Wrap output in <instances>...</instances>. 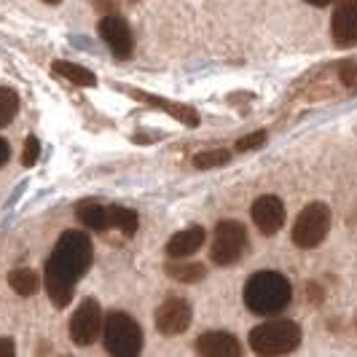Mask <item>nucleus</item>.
<instances>
[{
    "mask_svg": "<svg viewBox=\"0 0 357 357\" xmlns=\"http://www.w3.org/2000/svg\"><path fill=\"white\" fill-rule=\"evenodd\" d=\"M91 266V239L84 231H65L46 261V290L56 309L73 301L81 277Z\"/></svg>",
    "mask_w": 357,
    "mask_h": 357,
    "instance_id": "nucleus-1",
    "label": "nucleus"
},
{
    "mask_svg": "<svg viewBox=\"0 0 357 357\" xmlns=\"http://www.w3.org/2000/svg\"><path fill=\"white\" fill-rule=\"evenodd\" d=\"M290 296H293V287L280 271H255L245 285V306L261 317L282 312L290 304Z\"/></svg>",
    "mask_w": 357,
    "mask_h": 357,
    "instance_id": "nucleus-2",
    "label": "nucleus"
},
{
    "mask_svg": "<svg viewBox=\"0 0 357 357\" xmlns=\"http://www.w3.org/2000/svg\"><path fill=\"white\" fill-rule=\"evenodd\" d=\"M301 344V328L293 320H268L250 331V347L258 355H287Z\"/></svg>",
    "mask_w": 357,
    "mask_h": 357,
    "instance_id": "nucleus-3",
    "label": "nucleus"
},
{
    "mask_svg": "<svg viewBox=\"0 0 357 357\" xmlns=\"http://www.w3.org/2000/svg\"><path fill=\"white\" fill-rule=\"evenodd\" d=\"M102 341L110 355L135 357L143 349V328L126 312H110L102 322Z\"/></svg>",
    "mask_w": 357,
    "mask_h": 357,
    "instance_id": "nucleus-4",
    "label": "nucleus"
},
{
    "mask_svg": "<svg viewBox=\"0 0 357 357\" xmlns=\"http://www.w3.org/2000/svg\"><path fill=\"white\" fill-rule=\"evenodd\" d=\"M248 248H250L248 229L239 220H220L215 226L213 250H210L213 264H218V266H234L248 252Z\"/></svg>",
    "mask_w": 357,
    "mask_h": 357,
    "instance_id": "nucleus-5",
    "label": "nucleus"
},
{
    "mask_svg": "<svg viewBox=\"0 0 357 357\" xmlns=\"http://www.w3.org/2000/svg\"><path fill=\"white\" fill-rule=\"evenodd\" d=\"M331 229V210L322 202H312L306 204L298 220L293 223V245H298L301 250H312L317 248L322 239L328 236Z\"/></svg>",
    "mask_w": 357,
    "mask_h": 357,
    "instance_id": "nucleus-6",
    "label": "nucleus"
},
{
    "mask_svg": "<svg viewBox=\"0 0 357 357\" xmlns=\"http://www.w3.org/2000/svg\"><path fill=\"white\" fill-rule=\"evenodd\" d=\"M102 306L97 304L94 298H84L78 309L73 312L70 317V325H68V331H70V339L78 344V347H89L91 341L100 336V328H102Z\"/></svg>",
    "mask_w": 357,
    "mask_h": 357,
    "instance_id": "nucleus-7",
    "label": "nucleus"
},
{
    "mask_svg": "<svg viewBox=\"0 0 357 357\" xmlns=\"http://www.w3.org/2000/svg\"><path fill=\"white\" fill-rule=\"evenodd\" d=\"M100 36L107 43V49L116 54V59H129L135 40H132V30L126 24V19L119 11H107L105 17L100 19Z\"/></svg>",
    "mask_w": 357,
    "mask_h": 357,
    "instance_id": "nucleus-8",
    "label": "nucleus"
},
{
    "mask_svg": "<svg viewBox=\"0 0 357 357\" xmlns=\"http://www.w3.org/2000/svg\"><path fill=\"white\" fill-rule=\"evenodd\" d=\"M331 36L339 49H352L357 43V0H339L331 19Z\"/></svg>",
    "mask_w": 357,
    "mask_h": 357,
    "instance_id": "nucleus-9",
    "label": "nucleus"
},
{
    "mask_svg": "<svg viewBox=\"0 0 357 357\" xmlns=\"http://www.w3.org/2000/svg\"><path fill=\"white\" fill-rule=\"evenodd\" d=\"M191 325V304L183 298H167L156 309V328L164 336H180Z\"/></svg>",
    "mask_w": 357,
    "mask_h": 357,
    "instance_id": "nucleus-10",
    "label": "nucleus"
},
{
    "mask_svg": "<svg viewBox=\"0 0 357 357\" xmlns=\"http://www.w3.org/2000/svg\"><path fill=\"white\" fill-rule=\"evenodd\" d=\"M252 223L258 226V231L274 236L285 223V204L277 197H261L252 204Z\"/></svg>",
    "mask_w": 357,
    "mask_h": 357,
    "instance_id": "nucleus-11",
    "label": "nucleus"
},
{
    "mask_svg": "<svg viewBox=\"0 0 357 357\" xmlns=\"http://www.w3.org/2000/svg\"><path fill=\"white\" fill-rule=\"evenodd\" d=\"M197 352L207 357H236L242 355V347H239V341L234 339L231 333L210 331V333H202L199 336Z\"/></svg>",
    "mask_w": 357,
    "mask_h": 357,
    "instance_id": "nucleus-12",
    "label": "nucleus"
},
{
    "mask_svg": "<svg viewBox=\"0 0 357 357\" xmlns=\"http://www.w3.org/2000/svg\"><path fill=\"white\" fill-rule=\"evenodd\" d=\"M135 100H143L148 102L151 107H161V110H167L172 119H178L180 124L185 126H199V113L194 107L188 105H180V102H172V100H164V97H156V94H148V91H137V89H126Z\"/></svg>",
    "mask_w": 357,
    "mask_h": 357,
    "instance_id": "nucleus-13",
    "label": "nucleus"
},
{
    "mask_svg": "<svg viewBox=\"0 0 357 357\" xmlns=\"http://www.w3.org/2000/svg\"><path fill=\"white\" fill-rule=\"evenodd\" d=\"M204 239H207V234H204L202 226H188V229L178 231L169 242H167V255L175 258V261L188 258V255H194V252L204 245Z\"/></svg>",
    "mask_w": 357,
    "mask_h": 357,
    "instance_id": "nucleus-14",
    "label": "nucleus"
},
{
    "mask_svg": "<svg viewBox=\"0 0 357 357\" xmlns=\"http://www.w3.org/2000/svg\"><path fill=\"white\" fill-rule=\"evenodd\" d=\"M75 215H78V220L86 229H91V231H105V229H110V204L86 199V202L78 204Z\"/></svg>",
    "mask_w": 357,
    "mask_h": 357,
    "instance_id": "nucleus-15",
    "label": "nucleus"
},
{
    "mask_svg": "<svg viewBox=\"0 0 357 357\" xmlns=\"http://www.w3.org/2000/svg\"><path fill=\"white\" fill-rule=\"evenodd\" d=\"M52 70L56 75H62L65 81H70L75 86H94L97 84V75L86 68H81V65H75V62H68V59H59V62H54Z\"/></svg>",
    "mask_w": 357,
    "mask_h": 357,
    "instance_id": "nucleus-16",
    "label": "nucleus"
},
{
    "mask_svg": "<svg viewBox=\"0 0 357 357\" xmlns=\"http://www.w3.org/2000/svg\"><path fill=\"white\" fill-rule=\"evenodd\" d=\"M110 226H116L124 236H135L137 226H140V218L135 210L121 207V204H110Z\"/></svg>",
    "mask_w": 357,
    "mask_h": 357,
    "instance_id": "nucleus-17",
    "label": "nucleus"
},
{
    "mask_svg": "<svg viewBox=\"0 0 357 357\" xmlns=\"http://www.w3.org/2000/svg\"><path fill=\"white\" fill-rule=\"evenodd\" d=\"M164 271H167L175 282H185V285L204 280V274H207V268L202 266V264H183V258H180V264H167Z\"/></svg>",
    "mask_w": 357,
    "mask_h": 357,
    "instance_id": "nucleus-18",
    "label": "nucleus"
},
{
    "mask_svg": "<svg viewBox=\"0 0 357 357\" xmlns=\"http://www.w3.org/2000/svg\"><path fill=\"white\" fill-rule=\"evenodd\" d=\"M8 285L14 287L19 296L30 298L38 290V285H40V280H38V274L33 268H14V271L8 274Z\"/></svg>",
    "mask_w": 357,
    "mask_h": 357,
    "instance_id": "nucleus-19",
    "label": "nucleus"
},
{
    "mask_svg": "<svg viewBox=\"0 0 357 357\" xmlns=\"http://www.w3.org/2000/svg\"><path fill=\"white\" fill-rule=\"evenodd\" d=\"M19 113V97L14 89L0 86V126H8Z\"/></svg>",
    "mask_w": 357,
    "mask_h": 357,
    "instance_id": "nucleus-20",
    "label": "nucleus"
},
{
    "mask_svg": "<svg viewBox=\"0 0 357 357\" xmlns=\"http://www.w3.org/2000/svg\"><path fill=\"white\" fill-rule=\"evenodd\" d=\"M231 159V153L226 151V148H213V151H202L194 156V167L199 169H215V167H223V164H229Z\"/></svg>",
    "mask_w": 357,
    "mask_h": 357,
    "instance_id": "nucleus-21",
    "label": "nucleus"
},
{
    "mask_svg": "<svg viewBox=\"0 0 357 357\" xmlns=\"http://www.w3.org/2000/svg\"><path fill=\"white\" fill-rule=\"evenodd\" d=\"M339 78L341 84L349 91H357V59H347L339 65Z\"/></svg>",
    "mask_w": 357,
    "mask_h": 357,
    "instance_id": "nucleus-22",
    "label": "nucleus"
},
{
    "mask_svg": "<svg viewBox=\"0 0 357 357\" xmlns=\"http://www.w3.org/2000/svg\"><path fill=\"white\" fill-rule=\"evenodd\" d=\"M266 143V132L261 129V132H252L248 137H242V140H236V151H255V148H261V145Z\"/></svg>",
    "mask_w": 357,
    "mask_h": 357,
    "instance_id": "nucleus-23",
    "label": "nucleus"
},
{
    "mask_svg": "<svg viewBox=\"0 0 357 357\" xmlns=\"http://www.w3.org/2000/svg\"><path fill=\"white\" fill-rule=\"evenodd\" d=\"M40 156V143H38V137H27V143H24V153H22V164L24 167H33Z\"/></svg>",
    "mask_w": 357,
    "mask_h": 357,
    "instance_id": "nucleus-24",
    "label": "nucleus"
},
{
    "mask_svg": "<svg viewBox=\"0 0 357 357\" xmlns=\"http://www.w3.org/2000/svg\"><path fill=\"white\" fill-rule=\"evenodd\" d=\"M14 352H17L14 341L6 339V336H3V339H0V357H8V355H14Z\"/></svg>",
    "mask_w": 357,
    "mask_h": 357,
    "instance_id": "nucleus-25",
    "label": "nucleus"
},
{
    "mask_svg": "<svg viewBox=\"0 0 357 357\" xmlns=\"http://www.w3.org/2000/svg\"><path fill=\"white\" fill-rule=\"evenodd\" d=\"M8 159H11V145H8L6 140H3V137H0V167H3V164H6Z\"/></svg>",
    "mask_w": 357,
    "mask_h": 357,
    "instance_id": "nucleus-26",
    "label": "nucleus"
},
{
    "mask_svg": "<svg viewBox=\"0 0 357 357\" xmlns=\"http://www.w3.org/2000/svg\"><path fill=\"white\" fill-rule=\"evenodd\" d=\"M306 3H312V6H331V3H333V0H306Z\"/></svg>",
    "mask_w": 357,
    "mask_h": 357,
    "instance_id": "nucleus-27",
    "label": "nucleus"
},
{
    "mask_svg": "<svg viewBox=\"0 0 357 357\" xmlns=\"http://www.w3.org/2000/svg\"><path fill=\"white\" fill-rule=\"evenodd\" d=\"M43 3H59V0H43Z\"/></svg>",
    "mask_w": 357,
    "mask_h": 357,
    "instance_id": "nucleus-28",
    "label": "nucleus"
}]
</instances>
